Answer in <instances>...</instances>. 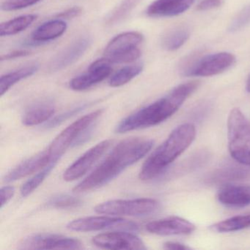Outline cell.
Wrapping results in <instances>:
<instances>
[{
	"mask_svg": "<svg viewBox=\"0 0 250 250\" xmlns=\"http://www.w3.org/2000/svg\"><path fill=\"white\" fill-rule=\"evenodd\" d=\"M154 142L142 137H131L118 143L104 160L78 185L74 191L86 192L106 185L128 167L143 159L153 147Z\"/></svg>",
	"mask_w": 250,
	"mask_h": 250,
	"instance_id": "cell-1",
	"label": "cell"
},
{
	"mask_svg": "<svg viewBox=\"0 0 250 250\" xmlns=\"http://www.w3.org/2000/svg\"><path fill=\"white\" fill-rule=\"evenodd\" d=\"M200 86V82L180 84L156 102L139 109L120 122L115 128L118 134L154 126L167 120L180 109L186 100Z\"/></svg>",
	"mask_w": 250,
	"mask_h": 250,
	"instance_id": "cell-2",
	"label": "cell"
},
{
	"mask_svg": "<svg viewBox=\"0 0 250 250\" xmlns=\"http://www.w3.org/2000/svg\"><path fill=\"white\" fill-rule=\"evenodd\" d=\"M196 128L193 124H184L175 128L143 164L139 177L149 181L163 173L194 140Z\"/></svg>",
	"mask_w": 250,
	"mask_h": 250,
	"instance_id": "cell-3",
	"label": "cell"
},
{
	"mask_svg": "<svg viewBox=\"0 0 250 250\" xmlns=\"http://www.w3.org/2000/svg\"><path fill=\"white\" fill-rule=\"evenodd\" d=\"M228 149L235 162L250 167V122L238 108L228 119Z\"/></svg>",
	"mask_w": 250,
	"mask_h": 250,
	"instance_id": "cell-4",
	"label": "cell"
},
{
	"mask_svg": "<svg viewBox=\"0 0 250 250\" xmlns=\"http://www.w3.org/2000/svg\"><path fill=\"white\" fill-rule=\"evenodd\" d=\"M102 112L103 110L99 109L82 117L57 136L47 148L52 160L59 161L71 146H75L80 137L91 128L94 123L102 115Z\"/></svg>",
	"mask_w": 250,
	"mask_h": 250,
	"instance_id": "cell-5",
	"label": "cell"
},
{
	"mask_svg": "<svg viewBox=\"0 0 250 250\" xmlns=\"http://www.w3.org/2000/svg\"><path fill=\"white\" fill-rule=\"evenodd\" d=\"M143 35L138 32H125L115 36L105 48L104 58L112 64L134 62L141 56L139 46L143 43Z\"/></svg>",
	"mask_w": 250,
	"mask_h": 250,
	"instance_id": "cell-6",
	"label": "cell"
},
{
	"mask_svg": "<svg viewBox=\"0 0 250 250\" xmlns=\"http://www.w3.org/2000/svg\"><path fill=\"white\" fill-rule=\"evenodd\" d=\"M159 208V202L153 199L114 200L98 205L95 211L111 216H145L155 213Z\"/></svg>",
	"mask_w": 250,
	"mask_h": 250,
	"instance_id": "cell-7",
	"label": "cell"
},
{
	"mask_svg": "<svg viewBox=\"0 0 250 250\" xmlns=\"http://www.w3.org/2000/svg\"><path fill=\"white\" fill-rule=\"evenodd\" d=\"M67 228L77 232H92L108 229L136 231L138 229V225L117 216H89L70 222L67 225Z\"/></svg>",
	"mask_w": 250,
	"mask_h": 250,
	"instance_id": "cell-8",
	"label": "cell"
},
{
	"mask_svg": "<svg viewBox=\"0 0 250 250\" xmlns=\"http://www.w3.org/2000/svg\"><path fill=\"white\" fill-rule=\"evenodd\" d=\"M83 244L79 240L57 234H36L23 239L20 250H81Z\"/></svg>",
	"mask_w": 250,
	"mask_h": 250,
	"instance_id": "cell-9",
	"label": "cell"
},
{
	"mask_svg": "<svg viewBox=\"0 0 250 250\" xmlns=\"http://www.w3.org/2000/svg\"><path fill=\"white\" fill-rule=\"evenodd\" d=\"M235 62V57L229 52H219L198 56L188 77H207L225 72Z\"/></svg>",
	"mask_w": 250,
	"mask_h": 250,
	"instance_id": "cell-10",
	"label": "cell"
},
{
	"mask_svg": "<svg viewBox=\"0 0 250 250\" xmlns=\"http://www.w3.org/2000/svg\"><path fill=\"white\" fill-rule=\"evenodd\" d=\"M93 244L107 250H146L141 238L128 232H109L93 237Z\"/></svg>",
	"mask_w": 250,
	"mask_h": 250,
	"instance_id": "cell-11",
	"label": "cell"
},
{
	"mask_svg": "<svg viewBox=\"0 0 250 250\" xmlns=\"http://www.w3.org/2000/svg\"><path fill=\"white\" fill-rule=\"evenodd\" d=\"M111 143L110 140H104L87 150L65 171L63 179L65 181H73L85 175L109 149Z\"/></svg>",
	"mask_w": 250,
	"mask_h": 250,
	"instance_id": "cell-12",
	"label": "cell"
},
{
	"mask_svg": "<svg viewBox=\"0 0 250 250\" xmlns=\"http://www.w3.org/2000/svg\"><path fill=\"white\" fill-rule=\"evenodd\" d=\"M112 71V63L106 58L97 60L90 65L87 72L71 80L70 87L75 91L87 90L106 80Z\"/></svg>",
	"mask_w": 250,
	"mask_h": 250,
	"instance_id": "cell-13",
	"label": "cell"
},
{
	"mask_svg": "<svg viewBox=\"0 0 250 250\" xmlns=\"http://www.w3.org/2000/svg\"><path fill=\"white\" fill-rule=\"evenodd\" d=\"M92 39L88 36H82L60 52L49 63V70L58 71L70 66L78 61L89 49Z\"/></svg>",
	"mask_w": 250,
	"mask_h": 250,
	"instance_id": "cell-14",
	"label": "cell"
},
{
	"mask_svg": "<svg viewBox=\"0 0 250 250\" xmlns=\"http://www.w3.org/2000/svg\"><path fill=\"white\" fill-rule=\"evenodd\" d=\"M195 225L187 219L170 216L149 222L146 229L159 235H188L195 230Z\"/></svg>",
	"mask_w": 250,
	"mask_h": 250,
	"instance_id": "cell-15",
	"label": "cell"
},
{
	"mask_svg": "<svg viewBox=\"0 0 250 250\" xmlns=\"http://www.w3.org/2000/svg\"><path fill=\"white\" fill-rule=\"evenodd\" d=\"M53 161L58 160H52V156L46 149L44 151L41 152L24 161L11 169L5 175L4 181L6 183L13 182L25 178L32 174L36 173L46 167Z\"/></svg>",
	"mask_w": 250,
	"mask_h": 250,
	"instance_id": "cell-16",
	"label": "cell"
},
{
	"mask_svg": "<svg viewBox=\"0 0 250 250\" xmlns=\"http://www.w3.org/2000/svg\"><path fill=\"white\" fill-rule=\"evenodd\" d=\"M217 199L227 207H247L250 206V186H225L218 192Z\"/></svg>",
	"mask_w": 250,
	"mask_h": 250,
	"instance_id": "cell-17",
	"label": "cell"
},
{
	"mask_svg": "<svg viewBox=\"0 0 250 250\" xmlns=\"http://www.w3.org/2000/svg\"><path fill=\"white\" fill-rule=\"evenodd\" d=\"M194 0H156L150 4L146 13L153 18L171 17L180 15L187 11L194 3Z\"/></svg>",
	"mask_w": 250,
	"mask_h": 250,
	"instance_id": "cell-18",
	"label": "cell"
},
{
	"mask_svg": "<svg viewBox=\"0 0 250 250\" xmlns=\"http://www.w3.org/2000/svg\"><path fill=\"white\" fill-rule=\"evenodd\" d=\"M67 27L66 22L59 19L43 23L32 33V41L29 45L42 44L55 40L65 33Z\"/></svg>",
	"mask_w": 250,
	"mask_h": 250,
	"instance_id": "cell-19",
	"label": "cell"
},
{
	"mask_svg": "<svg viewBox=\"0 0 250 250\" xmlns=\"http://www.w3.org/2000/svg\"><path fill=\"white\" fill-rule=\"evenodd\" d=\"M242 164H228L219 168L207 178L208 183L219 184L228 181H237L244 179L250 175V169Z\"/></svg>",
	"mask_w": 250,
	"mask_h": 250,
	"instance_id": "cell-20",
	"label": "cell"
},
{
	"mask_svg": "<svg viewBox=\"0 0 250 250\" xmlns=\"http://www.w3.org/2000/svg\"><path fill=\"white\" fill-rule=\"evenodd\" d=\"M55 112V106L49 102H40L30 106L22 115V124L27 126L39 125L49 121Z\"/></svg>",
	"mask_w": 250,
	"mask_h": 250,
	"instance_id": "cell-21",
	"label": "cell"
},
{
	"mask_svg": "<svg viewBox=\"0 0 250 250\" xmlns=\"http://www.w3.org/2000/svg\"><path fill=\"white\" fill-rule=\"evenodd\" d=\"M38 69H39V65L37 64H33V65L22 67L17 71L2 76L0 79V95L1 96H3L10 90V88H11L14 84H17L19 82L34 75L37 72Z\"/></svg>",
	"mask_w": 250,
	"mask_h": 250,
	"instance_id": "cell-22",
	"label": "cell"
},
{
	"mask_svg": "<svg viewBox=\"0 0 250 250\" xmlns=\"http://www.w3.org/2000/svg\"><path fill=\"white\" fill-rule=\"evenodd\" d=\"M37 18V16L30 14L21 16L2 23L0 25V36L5 37L18 34L28 28Z\"/></svg>",
	"mask_w": 250,
	"mask_h": 250,
	"instance_id": "cell-23",
	"label": "cell"
},
{
	"mask_svg": "<svg viewBox=\"0 0 250 250\" xmlns=\"http://www.w3.org/2000/svg\"><path fill=\"white\" fill-rule=\"evenodd\" d=\"M189 36V31L185 27H177L163 36L162 47L169 52L178 50L188 41Z\"/></svg>",
	"mask_w": 250,
	"mask_h": 250,
	"instance_id": "cell-24",
	"label": "cell"
},
{
	"mask_svg": "<svg viewBox=\"0 0 250 250\" xmlns=\"http://www.w3.org/2000/svg\"><path fill=\"white\" fill-rule=\"evenodd\" d=\"M218 232H235L250 228V213L232 216L210 227Z\"/></svg>",
	"mask_w": 250,
	"mask_h": 250,
	"instance_id": "cell-25",
	"label": "cell"
},
{
	"mask_svg": "<svg viewBox=\"0 0 250 250\" xmlns=\"http://www.w3.org/2000/svg\"><path fill=\"white\" fill-rule=\"evenodd\" d=\"M143 63H137L135 65H127L115 73L110 80L109 86L112 87H121L134 80L137 76L140 75L143 71Z\"/></svg>",
	"mask_w": 250,
	"mask_h": 250,
	"instance_id": "cell-26",
	"label": "cell"
},
{
	"mask_svg": "<svg viewBox=\"0 0 250 250\" xmlns=\"http://www.w3.org/2000/svg\"><path fill=\"white\" fill-rule=\"evenodd\" d=\"M58 162V161H53V162H51L48 166L39 171L38 173H36L34 176L32 177L28 181H26L23 184L21 190H20L21 196L23 197H26L32 194L47 178L48 175L53 170Z\"/></svg>",
	"mask_w": 250,
	"mask_h": 250,
	"instance_id": "cell-27",
	"label": "cell"
},
{
	"mask_svg": "<svg viewBox=\"0 0 250 250\" xmlns=\"http://www.w3.org/2000/svg\"><path fill=\"white\" fill-rule=\"evenodd\" d=\"M140 0H124L113 11L106 20V24L114 25L121 22L128 17V14L136 8Z\"/></svg>",
	"mask_w": 250,
	"mask_h": 250,
	"instance_id": "cell-28",
	"label": "cell"
},
{
	"mask_svg": "<svg viewBox=\"0 0 250 250\" xmlns=\"http://www.w3.org/2000/svg\"><path fill=\"white\" fill-rule=\"evenodd\" d=\"M82 203V200L77 197L68 194H61L52 197L48 201L47 206L53 208L70 209L80 207Z\"/></svg>",
	"mask_w": 250,
	"mask_h": 250,
	"instance_id": "cell-29",
	"label": "cell"
},
{
	"mask_svg": "<svg viewBox=\"0 0 250 250\" xmlns=\"http://www.w3.org/2000/svg\"><path fill=\"white\" fill-rule=\"evenodd\" d=\"M250 24V5L243 8L229 24V31L231 33L239 31Z\"/></svg>",
	"mask_w": 250,
	"mask_h": 250,
	"instance_id": "cell-30",
	"label": "cell"
},
{
	"mask_svg": "<svg viewBox=\"0 0 250 250\" xmlns=\"http://www.w3.org/2000/svg\"><path fill=\"white\" fill-rule=\"evenodd\" d=\"M87 106H89V104H83L82 105V106H77V107L74 108V109L67 111V112H64V113L61 114V115H58V116L55 117L53 119L51 120V121H49L47 124H45V128H55V127L61 125V124H62L64 121H67V120L71 118V117L74 116V115L80 113L81 111L84 110L86 107H87Z\"/></svg>",
	"mask_w": 250,
	"mask_h": 250,
	"instance_id": "cell-31",
	"label": "cell"
},
{
	"mask_svg": "<svg viewBox=\"0 0 250 250\" xmlns=\"http://www.w3.org/2000/svg\"><path fill=\"white\" fill-rule=\"evenodd\" d=\"M42 0H5L1 5L4 11H14L28 8Z\"/></svg>",
	"mask_w": 250,
	"mask_h": 250,
	"instance_id": "cell-32",
	"label": "cell"
},
{
	"mask_svg": "<svg viewBox=\"0 0 250 250\" xmlns=\"http://www.w3.org/2000/svg\"><path fill=\"white\" fill-rule=\"evenodd\" d=\"M15 194V188L11 186H6L2 187L0 190V197H1V208L8 203L13 198Z\"/></svg>",
	"mask_w": 250,
	"mask_h": 250,
	"instance_id": "cell-33",
	"label": "cell"
},
{
	"mask_svg": "<svg viewBox=\"0 0 250 250\" xmlns=\"http://www.w3.org/2000/svg\"><path fill=\"white\" fill-rule=\"evenodd\" d=\"M82 13H83V9L80 7H73L60 13L56 17L59 20H71V19L78 17L79 16L81 15Z\"/></svg>",
	"mask_w": 250,
	"mask_h": 250,
	"instance_id": "cell-34",
	"label": "cell"
},
{
	"mask_svg": "<svg viewBox=\"0 0 250 250\" xmlns=\"http://www.w3.org/2000/svg\"><path fill=\"white\" fill-rule=\"evenodd\" d=\"M223 3L222 0H203L197 6V10L199 11H209L219 8Z\"/></svg>",
	"mask_w": 250,
	"mask_h": 250,
	"instance_id": "cell-35",
	"label": "cell"
},
{
	"mask_svg": "<svg viewBox=\"0 0 250 250\" xmlns=\"http://www.w3.org/2000/svg\"><path fill=\"white\" fill-rule=\"evenodd\" d=\"M30 55V51L27 50V49H20V50L13 51L12 52H10V53L6 54V55H2L0 61H11V60L28 56Z\"/></svg>",
	"mask_w": 250,
	"mask_h": 250,
	"instance_id": "cell-36",
	"label": "cell"
},
{
	"mask_svg": "<svg viewBox=\"0 0 250 250\" xmlns=\"http://www.w3.org/2000/svg\"><path fill=\"white\" fill-rule=\"evenodd\" d=\"M164 248L171 250H190L191 247H188L185 244H181V243L168 241V242L164 244Z\"/></svg>",
	"mask_w": 250,
	"mask_h": 250,
	"instance_id": "cell-37",
	"label": "cell"
},
{
	"mask_svg": "<svg viewBox=\"0 0 250 250\" xmlns=\"http://www.w3.org/2000/svg\"><path fill=\"white\" fill-rule=\"evenodd\" d=\"M246 88H247V92L250 93V77H248V80H247Z\"/></svg>",
	"mask_w": 250,
	"mask_h": 250,
	"instance_id": "cell-38",
	"label": "cell"
}]
</instances>
